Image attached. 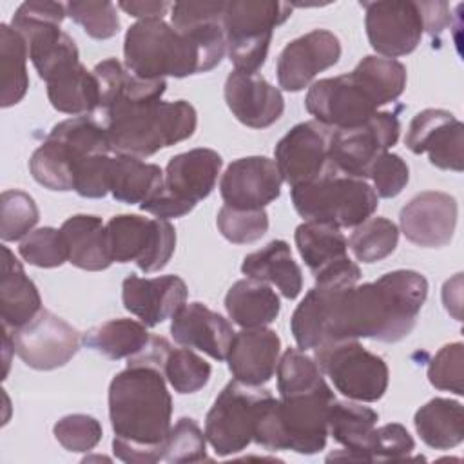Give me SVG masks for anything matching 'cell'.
<instances>
[{"label": "cell", "instance_id": "cell-1", "mask_svg": "<svg viewBox=\"0 0 464 464\" xmlns=\"http://www.w3.org/2000/svg\"><path fill=\"white\" fill-rule=\"evenodd\" d=\"M426 295L428 281L415 270L346 288L315 285L294 310L290 330L299 350L359 337L397 343L415 328Z\"/></svg>", "mask_w": 464, "mask_h": 464}, {"label": "cell", "instance_id": "cell-2", "mask_svg": "<svg viewBox=\"0 0 464 464\" xmlns=\"http://www.w3.org/2000/svg\"><path fill=\"white\" fill-rule=\"evenodd\" d=\"M109 417L114 455L130 464L163 460L170 431L172 397L161 370L132 364L109 384Z\"/></svg>", "mask_w": 464, "mask_h": 464}, {"label": "cell", "instance_id": "cell-3", "mask_svg": "<svg viewBox=\"0 0 464 464\" xmlns=\"http://www.w3.org/2000/svg\"><path fill=\"white\" fill-rule=\"evenodd\" d=\"M404 87L406 67L399 60L370 54L352 72L315 82L304 107L330 129H352L366 123L381 105L395 102Z\"/></svg>", "mask_w": 464, "mask_h": 464}, {"label": "cell", "instance_id": "cell-4", "mask_svg": "<svg viewBox=\"0 0 464 464\" xmlns=\"http://www.w3.org/2000/svg\"><path fill=\"white\" fill-rule=\"evenodd\" d=\"M103 125L111 152L147 158L190 138L198 114L185 100L129 102L103 111Z\"/></svg>", "mask_w": 464, "mask_h": 464}, {"label": "cell", "instance_id": "cell-5", "mask_svg": "<svg viewBox=\"0 0 464 464\" xmlns=\"http://www.w3.org/2000/svg\"><path fill=\"white\" fill-rule=\"evenodd\" d=\"M335 395L328 384L306 393L272 399L256 426L254 442L270 451L314 455L328 439V411Z\"/></svg>", "mask_w": 464, "mask_h": 464}, {"label": "cell", "instance_id": "cell-6", "mask_svg": "<svg viewBox=\"0 0 464 464\" xmlns=\"http://www.w3.org/2000/svg\"><path fill=\"white\" fill-rule=\"evenodd\" d=\"M295 212L306 221L330 223L337 228H355L379 207L375 190L361 178L328 170L310 183L290 190Z\"/></svg>", "mask_w": 464, "mask_h": 464}, {"label": "cell", "instance_id": "cell-7", "mask_svg": "<svg viewBox=\"0 0 464 464\" xmlns=\"http://www.w3.org/2000/svg\"><path fill=\"white\" fill-rule=\"evenodd\" d=\"M292 5L276 0L225 2L223 31L227 53L236 71L257 72L268 54L274 29L286 22Z\"/></svg>", "mask_w": 464, "mask_h": 464}, {"label": "cell", "instance_id": "cell-8", "mask_svg": "<svg viewBox=\"0 0 464 464\" xmlns=\"http://www.w3.org/2000/svg\"><path fill=\"white\" fill-rule=\"evenodd\" d=\"M67 11L60 2H24L11 18V27L25 40L38 76L49 82L60 71L78 63L74 40L60 29Z\"/></svg>", "mask_w": 464, "mask_h": 464}, {"label": "cell", "instance_id": "cell-9", "mask_svg": "<svg viewBox=\"0 0 464 464\" xmlns=\"http://www.w3.org/2000/svg\"><path fill=\"white\" fill-rule=\"evenodd\" d=\"M272 399L266 388L236 379L219 392L205 419V437L218 457L239 453L254 440L261 413Z\"/></svg>", "mask_w": 464, "mask_h": 464}, {"label": "cell", "instance_id": "cell-10", "mask_svg": "<svg viewBox=\"0 0 464 464\" xmlns=\"http://www.w3.org/2000/svg\"><path fill=\"white\" fill-rule=\"evenodd\" d=\"M314 350V361L344 397L375 402L384 395L390 379L388 366L382 357L368 352L357 339L332 341Z\"/></svg>", "mask_w": 464, "mask_h": 464}, {"label": "cell", "instance_id": "cell-11", "mask_svg": "<svg viewBox=\"0 0 464 464\" xmlns=\"http://www.w3.org/2000/svg\"><path fill=\"white\" fill-rule=\"evenodd\" d=\"M105 241L112 263L134 261L141 272L150 274L161 270L172 257L176 230L169 219L118 214L105 225Z\"/></svg>", "mask_w": 464, "mask_h": 464}, {"label": "cell", "instance_id": "cell-12", "mask_svg": "<svg viewBox=\"0 0 464 464\" xmlns=\"http://www.w3.org/2000/svg\"><path fill=\"white\" fill-rule=\"evenodd\" d=\"M401 134V123L395 112H375L366 123L352 129H332L328 158L334 170L368 178L373 161L393 147Z\"/></svg>", "mask_w": 464, "mask_h": 464}, {"label": "cell", "instance_id": "cell-13", "mask_svg": "<svg viewBox=\"0 0 464 464\" xmlns=\"http://www.w3.org/2000/svg\"><path fill=\"white\" fill-rule=\"evenodd\" d=\"M294 239L317 286L346 288L361 279L359 266L348 257V241L337 227L304 221L295 228Z\"/></svg>", "mask_w": 464, "mask_h": 464}, {"label": "cell", "instance_id": "cell-14", "mask_svg": "<svg viewBox=\"0 0 464 464\" xmlns=\"http://www.w3.org/2000/svg\"><path fill=\"white\" fill-rule=\"evenodd\" d=\"M14 353L34 370L67 364L80 348V334L67 321L42 308L29 323L11 330Z\"/></svg>", "mask_w": 464, "mask_h": 464}, {"label": "cell", "instance_id": "cell-15", "mask_svg": "<svg viewBox=\"0 0 464 464\" xmlns=\"http://www.w3.org/2000/svg\"><path fill=\"white\" fill-rule=\"evenodd\" d=\"M370 45L384 58H397L417 49L424 25L417 2H361Z\"/></svg>", "mask_w": 464, "mask_h": 464}, {"label": "cell", "instance_id": "cell-16", "mask_svg": "<svg viewBox=\"0 0 464 464\" xmlns=\"http://www.w3.org/2000/svg\"><path fill=\"white\" fill-rule=\"evenodd\" d=\"M330 134L332 129L315 120L294 125L274 149L283 181L297 187L332 170L328 158Z\"/></svg>", "mask_w": 464, "mask_h": 464}, {"label": "cell", "instance_id": "cell-17", "mask_svg": "<svg viewBox=\"0 0 464 464\" xmlns=\"http://www.w3.org/2000/svg\"><path fill=\"white\" fill-rule=\"evenodd\" d=\"M404 143L413 154L426 152L437 169H464V125L450 111L424 109L415 114Z\"/></svg>", "mask_w": 464, "mask_h": 464}, {"label": "cell", "instance_id": "cell-18", "mask_svg": "<svg viewBox=\"0 0 464 464\" xmlns=\"http://www.w3.org/2000/svg\"><path fill=\"white\" fill-rule=\"evenodd\" d=\"M341 58L339 38L326 29H314L285 45L277 58L276 72L279 87L297 92Z\"/></svg>", "mask_w": 464, "mask_h": 464}, {"label": "cell", "instance_id": "cell-19", "mask_svg": "<svg viewBox=\"0 0 464 464\" xmlns=\"http://www.w3.org/2000/svg\"><path fill=\"white\" fill-rule=\"evenodd\" d=\"M283 178L274 160L248 156L232 161L219 181V194L227 207L256 210L281 196Z\"/></svg>", "mask_w": 464, "mask_h": 464}, {"label": "cell", "instance_id": "cell-20", "mask_svg": "<svg viewBox=\"0 0 464 464\" xmlns=\"http://www.w3.org/2000/svg\"><path fill=\"white\" fill-rule=\"evenodd\" d=\"M457 216L459 207L453 196L439 190H426L402 207L399 223L408 241L426 248H439L451 241Z\"/></svg>", "mask_w": 464, "mask_h": 464}, {"label": "cell", "instance_id": "cell-21", "mask_svg": "<svg viewBox=\"0 0 464 464\" xmlns=\"http://www.w3.org/2000/svg\"><path fill=\"white\" fill-rule=\"evenodd\" d=\"M223 160L212 149H190L170 158L161 190L187 214L216 187Z\"/></svg>", "mask_w": 464, "mask_h": 464}, {"label": "cell", "instance_id": "cell-22", "mask_svg": "<svg viewBox=\"0 0 464 464\" xmlns=\"http://www.w3.org/2000/svg\"><path fill=\"white\" fill-rule=\"evenodd\" d=\"M187 285L179 276L138 277L127 276L121 285V301L145 326H156L172 317L187 303Z\"/></svg>", "mask_w": 464, "mask_h": 464}, {"label": "cell", "instance_id": "cell-23", "mask_svg": "<svg viewBox=\"0 0 464 464\" xmlns=\"http://www.w3.org/2000/svg\"><path fill=\"white\" fill-rule=\"evenodd\" d=\"M225 102L232 114L252 129L270 127L285 111V100L277 87L257 72L250 74L236 69L227 76Z\"/></svg>", "mask_w": 464, "mask_h": 464}, {"label": "cell", "instance_id": "cell-24", "mask_svg": "<svg viewBox=\"0 0 464 464\" xmlns=\"http://www.w3.org/2000/svg\"><path fill=\"white\" fill-rule=\"evenodd\" d=\"M174 341L187 348H196L216 361H227L234 339L232 324L203 303H185L170 323Z\"/></svg>", "mask_w": 464, "mask_h": 464}, {"label": "cell", "instance_id": "cell-25", "mask_svg": "<svg viewBox=\"0 0 464 464\" xmlns=\"http://www.w3.org/2000/svg\"><path fill=\"white\" fill-rule=\"evenodd\" d=\"M281 339L270 328H243L234 334L227 362L232 377L250 386L272 379L279 362Z\"/></svg>", "mask_w": 464, "mask_h": 464}, {"label": "cell", "instance_id": "cell-26", "mask_svg": "<svg viewBox=\"0 0 464 464\" xmlns=\"http://www.w3.org/2000/svg\"><path fill=\"white\" fill-rule=\"evenodd\" d=\"M92 74L96 76L100 89L102 112L118 103L161 100L167 91L165 78H141L130 72L116 58H107L96 63Z\"/></svg>", "mask_w": 464, "mask_h": 464}, {"label": "cell", "instance_id": "cell-27", "mask_svg": "<svg viewBox=\"0 0 464 464\" xmlns=\"http://www.w3.org/2000/svg\"><path fill=\"white\" fill-rule=\"evenodd\" d=\"M42 310V297L36 285L24 272L14 254L2 246L0 276V315L2 324L16 330L29 323Z\"/></svg>", "mask_w": 464, "mask_h": 464}, {"label": "cell", "instance_id": "cell-28", "mask_svg": "<svg viewBox=\"0 0 464 464\" xmlns=\"http://www.w3.org/2000/svg\"><path fill=\"white\" fill-rule=\"evenodd\" d=\"M377 420V411L359 404V401H334L328 411V435L344 446V453L330 457L368 460V444Z\"/></svg>", "mask_w": 464, "mask_h": 464}, {"label": "cell", "instance_id": "cell-29", "mask_svg": "<svg viewBox=\"0 0 464 464\" xmlns=\"http://www.w3.org/2000/svg\"><path fill=\"white\" fill-rule=\"evenodd\" d=\"M241 272L246 277L272 283L286 299H295L303 290V274L294 261L290 245L283 239H274L261 250L245 256Z\"/></svg>", "mask_w": 464, "mask_h": 464}, {"label": "cell", "instance_id": "cell-30", "mask_svg": "<svg viewBox=\"0 0 464 464\" xmlns=\"http://www.w3.org/2000/svg\"><path fill=\"white\" fill-rule=\"evenodd\" d=\"M225 308L237 326L263 328L277 319L281 303L277 294L265 281L246 277L236 281L228 288Z\"/></svg>", "mask_w": 464, "mask_h": 464}, {"label": "cell", "instance_id": "cell-31", "mask_svg": "<svg viewBox=\"0 0 464 464\" xmlns=\"http://www.w3.org/2000/svg\"><path fill=\"white\" fill-rule=\"evenodd\" d=\"M60 230L67 243L71 265L89 272H98L111 266L112 259L107 250L105 225L102 223V218L91 214H74L62 223Z\"/></svg>", "mask_w": 464, "mask_h": 464}, {"label": "cell", "instance_id": "cell-32", "mask_svg": "<svg viewBox=\"0 0 464 464\" xmlns=\"http://www.w3.org/2000/svg\"><path fill=\"white\" fill-rule=\"evenodd\" d=\"M165 172L154 163L116 154L109 165V192L116 201L141 205L163 187Z\"/></svg>", "mask_w": 464, "mask_h": 464}, {"label": "cell", "instance_id": "cell-33", "mask_svg": "<svg viewBox=\"0 0 464 464\" xmlns=\"http://www.w3.org/2000/svg\"><path fill=\"white\" fill-rule=\"evenodd\" d=\"M47 83V98L58 112L85 116L100 109V89L92 71L80 62L54 74Z\"/></svg>", "mask_w": 464, "mask_h": 464}, {"label": "cell", "instance_id": "cell-34", "mask_svg": "<svg viewBox=\"0 0 464 464\" xmlns=\"http://www.w3.org/2000/svg\"><path fill=\"white\" fill-rule=\"evenodd\" d=\"M422 442L433 450H451L464 439V410L459 401L435 397L413 417Z\"/></svg>", "mask_w": 464, "mask_h": 464}, {"label": "cell", "instance_id": "cell-35", "mask_svg": "<svg viewBox=\"0 0 464 464\" xmlns=\"http://www.w3.org/2000/svg\"><path fill=\"white\" fill-rule=\"evenodd\" d=\"M150 339L147 326L134 319H111L83 335V344L112 361L140 353Z\"/></svg>", "mask_w": 464, "mask_h": 464}, {"label": "cell", "instance_id": "cell-36", "mask_svg": "<svg viewBox=\"0 0 464 464\" xmlns=\"http://www.w3.org/2000/svg\"><path fill=\"white\" fill-rule=\"evenodd\" d=\"M29 58L25 40L7 24L0 25V76L2 92L0 105L11 107L18 103L29 87L25 62Z\"/></svg>", "mask_w": 464, "mask_h": 464}, {"label": "cell", "instance_id": "cell-37", "mask_svg": "<svg viewBox=\"0 0 464 464\" xmlns=\"http://www.w3.org/2000/svg\"><path fill=\"white\" fill-rule=\"evenodd\" d=\"M47 138L58 141L67 149L74 161L85 156L109 154L111 143L105 130V125L92 116H72L56 123Z\"/></svg>", "mask_w": 464, "mask_h": 464}, {"label": "cell", "instance_id": "cell-38", "mask_svg": "<svg viewBox=\"0 0 464 464\" xmlns=\"http://www.w3.org/2000/svg\"><path fill=\"white\" fill-rule=\"evenodd\" d=\"M74 158L58 141L45 138L44 143L33 152L29 170L36 183L49 190L67 192L74 188Z\"/></svg>", "mask_w": 464, "mask_h": 464}, {"label": "cell", "instance_id": "cell-39", "mask_svg": "<svg viewBox=\"0 0 464 464\" xmlns=\"http://www.w3.org/2000/svg\"><path fill=\"white\" fill-rule=\"evenodd\" d=\"M399 241V228L386 218H368L355 227L348 246L357 261L375 263L388 257Z\"/></svg>", "mask_w": 464, "mask_h": 464}, {"label": "cell", "instance_id": "cell-40", "mask_svg": "<svg viewBox=\"0 0 464 464\" xmlns=\"http://www.w3.org/2000/svg\"><path fill=\"white\" fill-rule=\"evenodd\" d=\"M276 375L281 397L306 393L326 384L317 362L299 348L285 350L277 362Z\"/></svg>", "mask_w": 464, "mask_h": 464}, {"label": "cell", "instance_id": "cell-41", "mask_svg": "<svg viewBox=\"0 0 464 464\" xmlns=\"http://www.w3.org/2000/svg\"><path fill=\"white\" fill-rule=\"evenodd\" d=\"M210 364L190 348H172L163 364V375L178 393H196L210 379Z\"/></svg>", "mask_w": 464, "mask_h": 464}, {"label": "cell", "instance_id": "cell-42", "mask_svg": "<svg viewBox=\"0 0 464 464\" xmlns=\"http://www.w3.org/2000/svg\"><path fill=\"white\" fill-rule=\"evenodd\" d=\"M0 237L18 241L25 237L40 219L34 199L24 190H4L0 203Z\"/></svg>", "mask_w": 464, "mask_h": 464}, {"label": "cell", "instance_id": "cell-43", "mask_svg": "<svg viewBox=\"0 0 464 464\" xmlns=\"http://www.w3.org/2000/svg\"><path fill=\"white\" fill-rule=\"evenodd\" d=\"M18 254L24 261L38 268H54L69 261V250L62 230L53 227H42L31 230L18 246Z\"/></svg>", "mask_w": 464, "mask_h": 464}, {"label": "cell", "instance_id": "cell-44", "mask_svg": "<svg viewBox=\"0 0 464 464\" xmlns=\"http://www.w3.org/2000/svg\"><path fill=\"white\" fill-rule=\"evenodd\" d=\"M216 225L225 239L236 245H246L261 239L268 230V214L265 208L245 210L223 205L218 212Z\"/></svg>", "mask_w": 464, "mask_h": 464}, {"label": "cell", "instance_id": "cell-45", "mask_svg": "<svg viewBox=\"0 0 464 464\" xmlns=\"http://www.w3.org/2000/svg\"><path fill=\"white\" fill-rule=\"evenodd\" d=\"M163 460L174 464L207 460V437L194 419L181 417L170 428Z\"/></svg>", "mask_w": 464, "mask_h": 464}, {"label": "cell", "instance_id": "cell-46", "mask_svg": "<svg viewBox=\"0 0 464 464\" xmlns=\"http://www.w3.org/2000/svg\"><path fill=\"white\" fill-rule=\"evenodd\" d=\"M65 11L91 38L107 40L120 31V18L112 2H69Z\"/></svg>", "mask_w": 464, "mask_h": 464}, {"label": "cell", "instance_id": "cell-47", "mask_svg": "<svg viewBox=\"0 0 464 464\" xmlns=\"http://www.w3.org/2000/svg\"><path fill=\"white\" fill-rule=\"evenodd\" d=\"M428 381L437 390L464 395V346L462 343L444 344L428 364Z\"/></svg>", "mask_w": 464, "mask_h": 464}, {"label": "cell", "instance_id": "cell-48", "mask_svg": "<svg viewBox=\"0 0 464 464\" xmlns=\"http://www.w3.org/2000/svg\"><path fill=\"white\" fill-rule=\"evenodd\" d=\"M54 439L67 450L76 453L91 451L103 435L102 424L92 415L72 413L62 417L53 428Z\"/></svg>", "mask_w": 464, "mask_h": 464}, {"label": "cell", "instance_id": "cell-49", "mask_svg": "<svg viewBox=\"0 0 464 464\" xmlns=\"http://www.w3.org/2000/svg\"><path fill=\"white\" fill-rule=\"evenodd\" d=\"M415 450V440L399 422L373 428L368 444V462L404 460Z\"/></svg>", "mask_w": 464, "mask_h": 464}, {"label": "cell", "instance_id": "cell-50", "mask_svg": "<svg viewBox=\"0 0 464 464\" xmlns=\"http://www.w3.org/2000/svg\"><path fill=\"white\" fill-rule=\"evenodd\" d=\"M368 178L373 181L377 198H395L406 187L410 179V169L399 154L384 152L373 161Z\"/></svg>", "mask_w": 464, "mask_h": 464}, {"label": "cell", "instance_id": "cell-51", "mask_svg": "<svg viewBox=\"0 0 464 464\" xmlns=\"http://www.w3.org/2000/svg\"><path fill=\"white\" fill-rule=\"evenodd\" d=\"M109 165L107 154L85 156L74 163V188L82 198H103L109 192Z\"/></svg>", "mask_w": 464, "mask_h": 464}, {"label": "cell", "instance_id": "cell-52", "mask_svg": "<svg viewBox=\"0 0 464 464\" xmlns=\"http://www.w3.org/2000/svg\"><path fill=\"white\" fill-rule=\"evenodd\" d=\"M422 16L424 31L431 36H439L450 25V5L446 2H417Z\"/></svg>", "mask_w": 464, "mask_h": 464}, {"label": "cell", "instance_id": "cell-53", "mask_svg": "<svg viewBox=\"0 0 464 464\" xmlns=\"http://www.w3.org/2000/svg\"><path fill=\"white\" fill-rule=\"evenodd\" d=\"M120 9H123L129 16H134V18H140V20H145V18H163V14L167 13L169 7H172L169 2H156V0H150V2H120L118 4Z\"/></svg>", "mask_w": 464, "mask_h": 464}, {"label": "cell", "instance_id": "cell-54", "mask_svg": "<svg viewBox=\"0 0 464 464\" xmlns=\"http://www.w3.org/2000/svg\"><path fill=\"white\" fill-rule=\"evenodd\" d=\"M442 303H444V308L457 321H462V314H460V308H462V274H457L453 279L444 283Z\"/></svg>", "mask_w": 464, "mask_h": 464}]
</instances>
